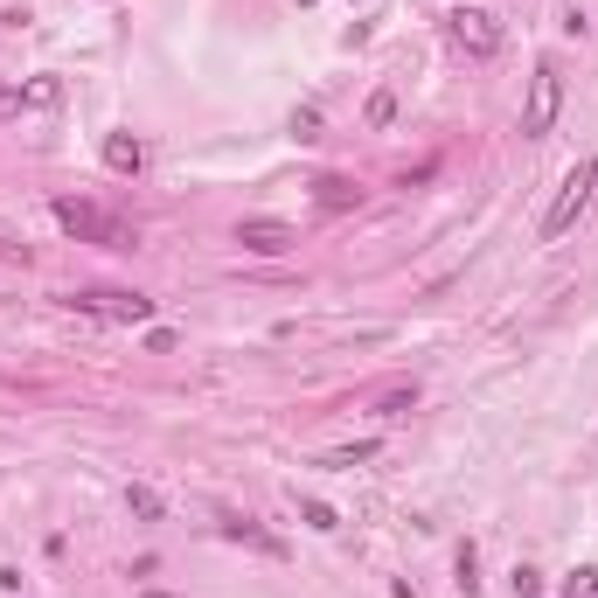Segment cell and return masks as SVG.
I'll return each mask as SVG.
<instances>
[{
	"mask_svg": "<svg viewBox=\"0 0 598 598\" xmlns=\"http://www.w3.org/2000/svg\"><path fill=\"white\" fill-rule=\"evenodd\" d=\"M223 536H230V543H251V550H265V557H286V543H279V536H265L258 522H237V515H230V522H223Z\"/></svg>",
	"mask_w": 598,
	"mask_h": 598,
	"instance_id": "obj_9",
	"label": "cell"
},
{
	"mask_svg": "<svg viewBox=\"0 0 598 598\" xmlns=\"http://www.w3.org/2000/svg\"><path fill=\"white\" fill-rule=\"evenodd\" d=\"M237 244H244L251 258H286V251L299 244V230L279 223V216H244V223H237Z\"/></svg>",
	"mask_w": 598,
	"mask_h": 598,
	"instance_id": "obj_4",
	"label": "cell"
},
{
	"mask_svg": "<svg viewBox=\"0 0 598 598\" xmlns=\"http://www.w3.org/2000/svg\"><path fill=\"white\" fill-rule=\"evenodd\" d=\"M515 598H543V571H529V564H515Z\"/></svg>",
	"mask_w": 598,
	"mask_h": 598,
	"instance_id": "obj_16",
	"label": "cell"
},
{
	"mask_svg": "<svg viewBox=\"0 0 598 598\" xmlns=\"http://www.w3.org/2000/svg\"><path fill=\"white\" fill-rule=\"evenodd\" d=\"M126 508H133V515H140V522H160V515H167V501H160V494H153L147 480H140V487H126Z\"/></svg>",
	"mask_w": 598,
	"mask_h": 598,
	"instance_id": "obj_11",
	"label": "cell"
},
{
	"mask_svg": "<svg viewBox=\"0 0 598 598\" xmlns=\"http://www.w3.org/2000/svg\"><path fill=\"white\" fill-rule=\"evenodd\" d=\"M452 571H459V578H452L459 592H466V598H480V550H473V543H459V557H452Z\"/></svg>",
	"mask_w": 598,
	"mask_h": 598,
	"instance_id": "obj_10",
	"label": "cell"
},
{
	"mask_svg": "<svg viewBox=\"0 0 598 598\" xmlns=\"http://www.w3.org/2000/svg\"><path fill=\"white\" fill-rule=\"evenodd\" d=\"M452 42H459L466 56H494V49H501V21H494L487 7H459V14H452Z\"/></svg>",
	"mask_w": 598,
	"mask_h": 598,
	"instance_id": "obj_5",
	"label": "cell"
},
{
	"mask_svg": "<svg viewBox=\"0 0 598 598\" xmlns=\"http://www.w3.org/2000/svg\"><path fill=\"white\" fill-rule=\"evenodd\" d=\"M411 404H418V383H397V390H383V397H376V411H383V418H404Z\"/></svg>",
	"mask_w": 598,
	"mask_h": 598,
	"instance_id": "obj_13",
	"label": "cell"
},
{
	"mask_svg": "<svg viewBox=\"0 0 598 598\" xmlns=\"http://www.w3.org/2000/svg\"><path fill=\"white\" fill-rule=\"evenodd\" d=\"M140 598H167V592H140Z\"/></svg>",
	"mask_w": 598,
	"mask_h": 598,
	"instance_id": "obj_19",
	"label": "cell"
},
{
	"mask_svg": "<svg viewBox=\"0 0 598 598\" xmlns=\"http://www.w3.org/2000/svg\"><path fill=\"white\" fill-rule=\"evenodd\" d=\"M390 119H397V91H376V98H369V112H362V126H369V133H383Z\"/></svg>",
	"mask_w": 598,
	"mask_h": 598,
	"instance_id": "obj_12",
	"label": "cell"
},
{
	"mask_svg": "<svg viewBox=\"0 0 598 598\" xmlns=\"http://www.w3.org/2000/svg\"><path fill=\"white\" fill-rule=\"evenodd\" d=\"M557 112H564V77H557V63H536V77H529V105H522V133L543 140V133L557 126Z\"/></svg>",
	"mask_w": 598,
	"mask_h": 598,
	"instance_id": "obj_3",
	"label": "cell"
},
{
	"mask_svg": "<svg viewBox=\"0 0 598 598\" xmlns=\"http://www.w3.org/2000/svg\"><path fill=\"white\" fill-rule=\"evenodd\" d=\"M49 216H56V223H63V230H70L77 244H105V251H133V230H126V223H112L105 209H91V202H77V195H63V202H56Z\"/></svg>",
	"mask_w": 598,
	"mask_h": 598,
	"instance_id": "obj_1",
	"label": "cell"
},
{
	"mask_svg": "<svg viewBox=\"0 0 598 598\" xmlns=\"http://www.w3.org/2000/svg\"><path fill=\"white\" fill-rule=\"evenodd\" d=\"M70 306L105 313V320H153V299H147V293H77Z\"/></svg>",
	"mask_w": 598,
	"mask_h": 598,
	"instance_id": "obj_6",
	"label": "cell"
},
{
	"mask_svg": "<svg viewBox=\"0 0 598 598\" xmlns=\"http://www.w3.org/2000/svg\"><path fill=\"white\" fill-rule=\"evenodd\" d=\"M105 167H112V174H140V167H147V147H140L133 133H105Z\"/></svg>",
	"mask_w": 598,
	"mask_h": 598,
	"instance_id": "obj_7",
	"label": "cell"
},
{
	"mask_svg": "<svg viewBox=\"0 0 598 598\" xmlns=\"http://www.w3.org/2000/svg\"><path fill=\"white\" fill-rule=\"evenodd\" d=\"M299 515H306V529H320V536H334V529H341V515H334L327 501H299Z\"/></svg>",
	"mask_w": 598,
	"mask_h": 598,
	"instance_id": "obj_15",
	"label": "cell"
},
{
	"mask_svg": "<svg viewBox=\"0 0 598 598\" xmlns=\"http://www.w3.org/2000/svg\"><path fill=\"white\" fill-rule=\"evenodd\" d=\"M299 7H313V0H299Z\"/></svg>",
	"mask_w": 598,
	"mask_h": 598,
	"instance_id": "obj_20",
	"label": "cell"
},
{
	"mask_svg": "<svg viewBox=\"0 0 598 598\" xmlns=\"http://www.w3.org/2000/svg\"><path fill=\"white\" fill-rule=\"evenodd\" d=\"M362 459H376V439H362V446H341L327 466H362Z\"/></svg>",
	"mask_w": 598,
	"mask_h": 598,
	"instance_id": "obj_17",
	"label": "cell"
},
{
	"mask_svg": "<svg viewBox=\"0 0 598 598\" xmlns=\"http://www.w3.org/2000/svg\"><path fill=\"white\" fill-rule=\"evenodd\" d=\"M598 188V160H578L571 174H564V188H557V202H550V216H543V244H557L578 216H585V202H592Z\"/></svg>",
	"mask_w": 598,
	"mask_h": 598,
	"instance_id": "obj_2",
	"label": "cell"
},
{
	"mask_svg": "<svg viewBox=\"0 0 598 598\" xmlns=\"http://www.w3.org/2000/svg\"><path fill=\"white\" fill-rule=\"evenodd\" d=\"M313 202H320V209H355L362 188H355L348 174H313Z\"/></svg>",
	"mask_w": 598,
	"mask_h": 598,
	"instance_id": "obj_8",
	"label": "cell"
},
{
	"mask_svg": "<svg viewBox=\"0 0 598 598\" xmlns=\"http://www.w3.org/2000/svg\"><path fill=\"white\" fill-rule=\"evenodd\" d=\"M557 598H598V571H592V564H578V571L557 585Z\"/></svg>",
	"mask_w": 598,
	"mask_h": 598,
	"instance_id": "obj_14",
	"label": "cell"
},
{
	"mask_svg": "<svg viewBox=\"0 0 598 598\" xmlns=\"http://www.w3.org/2000/svg\"><path fill=\"white\" fill-rule=\"evenodd\" d=\"M293 133H299V140H313V133H320V112H313V105H299V112H293Z\"/></svg>",
	"mask_w": 598,
	"mask_h": 598,
	"instance_id": "obj_18",
	"label": "cell"
}]
</instances>
